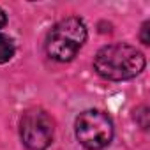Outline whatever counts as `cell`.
I'll return each mask as SVG.
<instances>
[{
    "label": "cell",
    "instance_id": "6da1fadb",
    "mask_svg": "<svg viewBox=\"0 0 150 150\" xmlns=\"http://www.w3.org/2000/svg\"><path fill=\"white\" fill-rule=\"evenodd\" d=\"M146 65L145 55L124 42L103 46L94 57V69L101 78L110 81H125L132 80L143 72Z\"/></svg>",
    "mask_w": 150,
    "mask_h": 150
},
{
    "label": "cell",
    "instance_id": "7a4b0ae2",
    "mask_svg": "<svg viewBox=\"0 0 150 150\" xmlns=\"http://www.w3.org/2000/svg\"><path fill=\"white\" fill-rule=\"evenodd\" d=\"M87 25L78 16L60 20L46 35V53L57 62H71L87 42Z\"/></svg>",
    "mask_w": 150,
    "mask_h": 150
},
{
    "label": "cell",
    "instance_id": "3957f363",
    "mask_svg": "<svg viewBox=\"0 0 150 150\" xmlns=\"http://www.w3.org/2000/svg\"><path fill=\"white\" fill-rule=\"evenodd\" d=\"M74 134L87 150H103L111 143L115 127L108 113L101 110H85L76 117Z\"/></svg>",
    "mask_w": 150,
    "mask_h": 150
},
{
    "label": "cell",
    "instance_id": "277c9868",
    "mask_svg": "<svg viewBox=\"0 0 150 150\" xmlns=\"http://www.w3.org/2000/svg\"><path fill=\"white\" fill-rule=\"evenodd\" d=\"M20 136L28 150H48L55 138L53 118L42 108H30L21 115Z\"/></svg>",
    "mask_w": 150,
    "mask_h": 150
},
{
    "label": "cell",
    "instance_id": "5b68a950",
    "mask_svg": "<svg viewBox=\"0 0 150 150\" xmlns=\"http://www.w3.org/2000/svg\"><path fill=\"white\" fill-rule=\"evenodd\" d=\"M14 53H16L14 41L6 34H0V64L9 62L14 57Z\"/></svg>",
    "mask_w": 150,
    "mask_h": 150
},
{
    "label": "cell",
    "instance_id": "8992f818",
    "mask_svg": "<svg viewBox=\"0 0 150 150\" xmlns=\"http://www.w3.org/2000/svg\"><path fill=\"white\" fill-rule=\"evenodd\" d=\"M148 30H150V21H145V23L141 25V32H139V41H141L145 46H148V44H150V35H148Z\"/></svg>",
    "mask_w": 150,
    "mask_h": 150
},
{
    "label": "cell",
    "instance_id": "52a82bcc",
    "mask_svg": "<svg viewBox=\"0 0 150 150\" xmlns=\"http://www.w3.org/2000/svg\"><path fill=\"white\" fill-rule=\"evenodd\" d=\"M6 23H7V14H6V11L2 7H0V28H4Z\"/></svg>",
    "mask_w": 150,
    "mask_h": 150
}]
</instances>
